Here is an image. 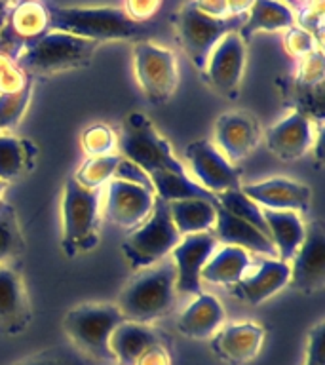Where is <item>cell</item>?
<instances>
[{"label": "cell", "instance_id": "16", "mask_svg": "<svg viewBox=\"0 0 325 365\" xmlns=\"http://www.w3.org/2000/svg\"><path fill=\"white\" fill-rule=\"evenodd\" d=\"M262 141L259 120L247 110H228L215 120L213 143L230 164L247 158Z\"/></svg>", "mask_w": 325, "mask_h": 365}, {"label": "cell", "instance_id": "33", "mask_svg": "<svg viewBox=\"0 0 325 365\" xmlns=\"http://www.w3.org/2000/svg\"><path fill=\"white\" fill-rule=\"evenodd\" d=\"M215 202L217 205H221L222 210H227L228 213L244 219V221H247L255 228L268 234L267 222H264V217H262V207L257 205L251 198H247L242 192V188H232V190H225V192L215 194Z\"/></svg>", "mask_w": 325, "mask_h": 365}, {"label": "cell", "instance_id": "49", "mask_svg": "<svg viewBox=\"0 0 325 365\" xmlns=\"http://www.w3.org/2000/svg\"><path fill=\"white\" fill-rule=\"evenodd\" d=\"M2 2H8V4H10V0H2Z\"/></svg>", "mask_w": 325, "mask_h": 365}, {"label": "cell", "instance_id": "1", "mask_svg": "<svg viewBox=\"0 0 325 365\" xmlns=\"http://www.w3.org/2000/svg\"><path fill=\"white\" fill-rule=\"evenodd\" d=\"M118 154L147 173L156 198L164 202L182 198L215 200L213 194L192 181L187 165L173 154L170 141L145 113H130L124 118L118 133Z\"/></svg>", "mask_w": 325, "mask_h": 365}, {"label": "cell", "instance_id": "20", "mask_svg": "<svg viewBox=\"0 0 325 365\" xmlns=\"http://www.w3.org/2000/svg\"><path fill=\"white\" fill-rule=\"evenodd\" d=\"M33 319L27 285L11 264L0 267V333L19 335Z\"/></svg>", "mask_w": 325, "mask_h": 365}, {"label": "cell", "instance_id": "9", "mask_svg": "<svg viewBox=\"0 0 325 365\" xmlns=\"http://www.w3.org/2000/svg\"><path fill=\"white\" fill-rule=\"evenodd\" d=\"M133 71L148 103L164 105L179 88V65L175 53L150 40H137L133 46Z\"/></svg>", "mask_w": 325, "mask_h": 365}, {"label": "cell", "instance_id": "35", "mask_svg": "<svg viewBox=\"0 0 325 365\" xmlns=\"http://www.w3.org/2000/svg\"><path fill=\"white\" fill-rule=\"evenodd\" d=\"M91 358L73 346V344H61V346L46 348L40 352L29 356L14 365H96Z\"/></svg>", "mask_w": 325, "mask_h": 365}, {"label": "cell", "instance_id": "11", "mask_svg": "<svg viewBox=\"0 0 325 365\" xmlns=\"http://www.w3.org/2000/svg\"><path fill=\"white\" fill-rule=\"evenodd\" d=\"M245 71V42L238 31L225 34L211 50L204 74L205 82L221 97L236 101L242 91V80Z\"/></svg>", "mask_w": 325, "mask_h": 365}, {"label": "cell", "instance_id": "36", "mask_svg": "<svg viewBox=\"0 0 325 365\" xmlns=\"http://www.w3.org/2000/svg\"><path fill=\"white\" fill-rule=\"evenodd\" d=\"M80 145L88 156L118 153V133L107 124H93L84 130Z\"/></svg>", "mask_w": 325, "mask_h": 365}, {"label": "cell", "instance_id": "25", "mask_svg": "<svg viewBox=\"0 0 325 365\" xmlns=\"http://www.w3.org/2000/svg\"><path fill=\"white\" fill-rule=\"evenodd\" d=\"M295 25V14L289 6L279 0H255L239 25L238 34L245 44L257 33H278Z\"/></svg>", "mask_w": 325, "mask_h": 365}, {"label": "cell", "instance_id": "29", "mask_svg": "<svg viewBox=\"0 0 325 365\" xmlns=\"http://www.w3.org/2000/svg\"><path fill=\"white\" fill-rule=\"evenodd\" d=\"M276 84H278L285 107L312 118L316 124L324 125V84H304L301 80H296L293 74H287L284 78H279Z\"/></svg>", "mask_w": 325, "mask_h": 365}, {"label": "cell", "instance_id": "23", "mask_svg": "<svg viewBox=\"0 0 325 365\" xmlns=\"http://www.w3.org/2000/svg\"><path fill=\"white\" fill-rule=\"evenodd\" d=\"M165 342L162 333L150 327V324H139L122 319L108 339V350L113 356L114 365H133L141 354L150 346Z\"/></svg>", "mask_w": 325, "mask_h": 365}, {"label": "cell", "instance_id": "10", "mask_svg": "<svg viewBox=\"0 0 325 365\" xmlns=\"http://www.w3.org/2000/svg\"><path fill=\"white\" fill-rule=\"evenodd\" d=\"M188 175L210 194L242 187V171L230 164L211 139H196L185 148Z\"/></svg>", "mask_w": 325, "mask_h": 365}, {"label": "cell", "instance_id": "37", "mask_svg": "<svg viewBox=\"0 0 325 365\" xmlns=\"http://www.w3.org/2000/svg\"><path fill=\"white\" fill-rule=\"evenodd\" d=\"M284 46L285 51H287L295 61H299L302 57L310 56L314 51L321 50V44H319L318 40L314 38L310 33H306L304 29L299 27V25H293V27L285 31Z\"/></svg>", "mask_w": 325, "mask_h": 365}, {"label": "cell", "instance_id": "48", "mask_svg": "<svg viewBox=\"0 0 325 365\" xmlns=\"http://www.w3.org/2000/svg\"><path fill=\"white\" fill-rule=\"evenodd\" d=\"M19 2H27V0H10V6H14V4H19Z\"/></svg>", "mask_w": 325, "mask_h": 365}, {"label": "cell", "instance_id": "44", "mask_svg": "<svg viewBox=\"0 0 325 365\" xmlns=\"http://www.w3.org/2000/svg\"><path fill=\"white\" fill-rule=\"evenodd\" d=\"M192 4L196 10L210 17H219V19L232 17L228 14L227 0H192Z\"/></svg>", "mask_w": 325, "mask_h": 365}, {"label": "cell", "instance_id": "19", "mask_svg": "<svg viewBox=\"0 0 325 365\" xmlns=\"http://www.w3.org/2000/svg\"><path fill=\"white\" fill-rule=\"evenodd\" d=\"M264 335V327L257 322H234L222 325L210 339L211 352L228 365H245L261 352Z\"/></svg>", "mask_w": 325, "mask_h": 365}, {"label": "cell", "instance_id": "4", "mask_svg": "<svg viewBox=\"0 0 325 365\" xmlns=\"http://www.w3.org/2000/svg\"><path fill=\"white\" fill-rule=\"evenodd\" d=\"M103 188H86L68 177L61 194V250L67 257L96 250L101 234Z\"/></svg>", "mask_w": 325, "mask_h": 365}, {"label": "cell", "instance_id": "26", "mask_svg": "<svg viewBox=\"0 0 325 365\" xmlns=\"http://www.w3.org/2000/svg\"><path fill=\"white\" fill-rule=\"evenodd\" d=\"M262 217L267 222L268 238L276 247L278 259L289 262L291 257L295 255L296 250H299V245L302 244L304 234H306V225L302 222L301 213L262 210Z\"/></svg>", "mask_w": 325, "mask_h": 365}, {"label": "cell", "instance_id": "38", "mask_svg": "<svg viewBox=\"0 0 325 365\" xmlns=\"http://www.w3.org/2000/svg\"><path fill=\"white\" fill-rule=\"evenodd\" d=\"M31 80L33 78L19 67V63L14 57L0 51V93L21 90L23 86L29 84Z\"/></svg>", "mask_w": 325, "mask_h": 365}, {"label": "cell", "instance_id": "21", "mask_svg": "<svg viewBox=\"0 0 325 365\" xmlns=\"http://www.w3.org/2000/svg\"><path fill=\"white\" fill-rule=\"evenodd\" d=\"M217 204V202H215ZM213 236L219 244L238 245L242 250L249 251L251 255L261 257H278L276 247L268 238V234L255 228L244 219L228 213L222 210L221 205H217V217L215 225H213Z\"/></svg>", "mask_w": 325, "mask_h": 365}, {"label": "cell", "instance_id": "3", "mask_svg": "<svg viewBox=\"0 0 325 365\" xmlns=\"http://www.w3.org/2000/svg\"><path fill=\"white\" fill-rule=\"evenodd\" d=\"M175 268L171 259L141 268L122 287L118 301L114 302L124 319L153 324L175 304Z\"/></svg>", "mask_w": 325, "mask_h": 365}, {"label": "cell", "instance_id": "2", "mask_svg": "<svg viewBox=\"0 0 325 365\" xmlns=\"http://www.w3.org/2000/svg\"><path fill=\"white\" fill-rule=\"evenodd\" d=\"M50 31L74 34L80 38L101 42L116 40H145L147 23L133 21L124 8H78V6H48Z\"/></svg>", "mask_w": 325, "mask_h": 365}, {"label": "cell", "instance_id": "15", "mask_svg": "<svg viewBox=\"0 0 325 365\" xmlns=\"http://www.w3.org/2000/svg\"><path fill=\"white\" fill-rule=\"evenodd\" d=\"M289 284V262L278 257H253L244 276L228 289L238 301L257 307Z\"/></svg>", "mask_w": 325, "mask_h": 365}, {"label": "cell", "instance_id": "34", "mask_svg": "<svg viewBox=\"0 0 325 365\" xmlns=\"http://www.w3.org/2000/svg\"><path fill=\"white\" fill-rule=\"evenodd\" d=\"M33 99V80L25 84L21 90L0 93V133H8L16 128L27 113Z\"/></svg>", "mask_w": 325, "mask_h": 365}, {"label": "cell", "instance_id": "42", "mask_svg": "<svg viewBox=\"0 0 325 365\" xmlns=\"http://www.w3.org/2000/svg\"><path fill=\"white\" fill-rule=\"evenodd\" d=\"M164 0H125V14L137 23H148L160 11Z\"/></svg>", "mask_w": 325, "mask_h": 365}, {"label": "cell", "instance_id": "41", "mask_svg": "<svg viewBox=\"0 0 325 365\" xmlns=\"http://www.w3.org/2000/svg\"><path fill=\"white\" fill-rule=\"evenodd\" d=\"M324 335L325 324L324 319H319L308 333L306 352H304V361L302 365H325L324 359Z\"/></svg>", "mask_w": 325, "mask_h": 365}, {"label": "cell", "instance_id": "6", "mask_svg": "<svg viewBox=\"0 0 325 365\" xmlns=\"http://www.w3.org/2000/svg\"><path fill=\"white\" fill-rule=\"evenodd\" d=\"M122 319L124 316L113 302H82L65 314L63 329L71 344L88 358L113 364L108 339Z\"/></svg>", "mask_w": 325, "mask_h": 365}, {"label": "cell", "instance_id": "30", "mask_svg": "<svg viewBox=\"0 0 325 365\" xmlns=\"http://www.w3.org/2000/svg\"><path fill=\"white\" fill-rule=\"evenodd\" d=\"M6 29L29 46L50 31L48 8L40 4L38 0H27V2L10 6Z\"/></svg>", "mask_w": 325, "mask_h": 365}, {"label": "cell", "instance_id": "32", "mask_svg": "<svg viewBox=\"0 0 325 365\" xmlns=\"http://www.w3.org/2000/svg\"><path fill=\"white\" fill-rule=\"evenodd\" d=\"M120 160L122 156L118 153L105 154V156H88V160L74 173V181L86 188H103L110 179H114Z\"/></svg>", "mask_w": 325, "mask_h": 365}, {"label": "cell", "instance_id": "24", "mask_svg": "<svg viewBox=\"0 0 325 365\" xmlns=\"http://www.w3.org/2000/svg\"><path fill=\"white\" fill-rule=\"evenodd\" d=\"M251 261H253V255L249 251L242 250L238 245L217 244L210 259L205 261L200 278L205 284L230 287L244 276Z\"/></svg>", "mask_w": 325, "mask_h": 365}, {"label": "cell", "instance_id": "13", "mask_svg": "<svg viewBox=\"0 0 325 365\" xmlns=\"http://www.w3.org/2000/svg\"><path fill=\"white\" fill-rule=\"evenodd\" d=\"M154 202H156V194L150 188L122 179H110L105 185L101 215L107 217L116 227L131 230L150 215Z\"/></svg>", "mask_w": 325, "mask_h": 365}, {"label": "cell", "instance_id": "18", "mask_svg": "<svg viewBox=\"0 0 325 365\" xmlns=\"http://www.w3.org/2000/svg\"><path fill=\"white\" fill-rule=\"evenodd\" d=\"M239 188L262 210L304 213L312 205V188L287 177H270L264 181L242 185Z\"/></svg>", "mask_w": 325, "mask_h": 365}, {"label": "cell", "instance_id": "17", "mask_svg": "<svg viewBox=\"0 0 325 365\" xmlns=\"http://www.w3.org/2000/svg\"><path fill=\"white\" fill-rule=\"evenodd\" d=\"M213 232H200L181 236L179 244L171 251V262L175 268V291L182 295H198L202 293L200 272L205 261L210 259L217 247Z\"/></svg>", "mask_w": 325, "mask_h": 365}, {"label": "cell", "instance_id": "7", "mask_svg": "<svg viewBox=\"0 0 325 365\" xmlns=\"http://www.w3.org/2000/svg\"><path fill=\"white\" fill-rule=\"evenodd\" d=\"M181 234L177 232L171 221L167 202L156 198L150 215L139 225L131 228L122 242V253L131 270L153 267L171 255V251L179 244Z\"/></svg>", "mask_w": 325, "mask_h": 365}, {"label": "cell", "instance_id": "45", "mask_svg": "<svg viewBox=\"0 0 325 365\" xmlns=\"http://www.w3.org/2000/svg\"><path fill=\"white\" fill-rule=\"evenodd\" d=\"M255 0H227L228 4V14L232 17H244L249 11L251 4Z\"/></svg>", "mask_w": 325, "mask_h": 365}, {"label": "cell", "instance_id": "43", "mask_svg": "<svg viewBox=\"0 0 325 365\" xmlns=\"http://www.w3.org/2000/svg\"><path fill=\"white\" fill-rule=\"evenodd\" d=\"M133 365H171V356L165 342H158V344L148 348L147 352L139 356V359Z\"/></svg>", "mask_w": 325, "mask_h": 365}, {"label": "cell", "instance_id": "14", "mask_svg": "<svg viewBox=\"0 0 325 365\" xmlns=\"http://www.w3.org/2000/svg\"><path fill=\"white\" fill-rule=\"evenodd\" d=\"M302 295H314L325 285V228L319 221L306 225V234L289 261V284Z\"/></svg>", "mask_w": 325, "mask_h": 365}, {"label": "cell", "instance_id": "12", "mask_svg": "<svg viewBox=\"0 0 325 365\" xmlns=\"http://www.w3.org/2000/svg\"><path fill=\"white\" fill-rule=\"evenodd\" d=\"M319 139L321 125L295 110L262 131V141L268 150L284 162H293L312 153L319 145Z\"/></svg>", "mask_w": 325, "mask_h": 365}, {"label": "cell", "instance_id": "28", "mask_svg": "<svg viewBox=\"0 0 325 365\" xmlns=\"http://www.w3.org/2000/svg\"><path fill=\"white\" fill-rule=\"evenodd\" d=\"M167 210L177 232L181 236L211 232L215 225L217 204L207 198H182L167 202Z\"/></svg>", "mask_w": 325, "mask_h": 365}, {"label": "cell", "instance_id": "5", "mask_svg": "<svg viewBox=\"0 0 325 365\" xmlns=\"http://www.w3.org/2000/svg\"><path fill=\"white\" fill-rule=\"evenodd\" d=\"M99 44L93 40L80 38L61 31H48L19 53L16 61L25 73L34 76L53 74L88 67L96 56Z\"/></svg>", "mask_w": 325, "mask_h": 365}, {"label": "cell", "instance_id": "27", "mask_svg": "<svg viewBox=\"0 0 325 365\" xmlns=\"http://www.w3.org/2000/svg\"><path fill=\"white\" fill-rule=\"evenodd\" d=\"M38 160V147L27 137L0 133V181L27 177Z\"/></svg>", "mask_w": 325, "mask_h": 365}, {"label": "cell", "instance_id": "39", "mask_svg": "<svg viewBox=\"0 0 325 365\" xmlns=\"http://www.w3.org/2000/svg\"><path fill=\"white\" fill-rule=\"evenodd\" d=\"M295 25L312 34L319 44H324V0H314L302 6L299 16H295Z\"/></svg>", "mask_w": 325, "mask_h": 365}, {"label": "cell", "instance_id": "46", "mask_svg": "<svg viewBox=\"0 0 325 365\" xmlns=\"http://www.w3.org/2000/svg\"><path fill=\"white\" fill-rule=\"evenodd\" d=\"M8 11H10V4L0 0V31L6 27V19H8Z\"/></svg>", "mask_w": 325, "mask_h": 365}, {"label": "cell", "instance_id": "40", "mask_svg": "<svg viewBox=\"0 0 325 365\" xmlns=\"http://www.w3.org/2000/svg\"><path fill=\"white\" fill-rule=\"evenodd\" d=\"M293 76H295L296 80L304 82V84H324V51L318 50L314 51V53H310V56L299 59Z\"/></svg>", "mask_w": 325, "mask_h": 365}, {"label": "cell", "instance_id": "8", "mask_svg": "<svg viewBox=\"0 0 325 365\" xmlns=\"http://www.w3.org/2000/svg\"><path fill=\"white\" fill-rule=\"evenodd\" d=\"M244 17H210L194 8L192 2H188L171 17V23L177 31V38L181 42L182 50L190 57V61L198 71H204L207 57L217 42L225 34L238 31L244 23Z\"/></svg>", "mask_w": 325, "mask_h": 365}, {"label": "cell", "instance_id": "22", "mask_svg": "<svg viewBox=\"0 0 325 365\" xmlns=\"http://www.w3.org/2000/svg\"><path fill=\"white\" fill-rule=\"evenodd\" d=\"M225 307L222 302L211 293H198L194 301L188 304L177 319V331L188 339L196 341H210L217 331L225 325Z\"/></svg>", "mask_w": 325, "mask_h": 365}, {"label": "cell", "instance_id": "47", "mask_svg": "<svg viewBox=\"0 0 325 365\" xmlns=\"http://www.w3.org/2000/svg\"><path fill=\"white\" fill-rule=\"evenodd\" d=\"M6 188H8V182H4V181H0V202H2V196H4V190Z\"/></svg>", "mask_w": 325, "mask_h": 365}, {"label": "cell", "instance_id": "31", "mask_svg": "<svg viewBox=\"0 0 325 365\" xmlns=\"http://www.w3.org/2000/svg\"><path fill=\"white\" fill-rule=\"evenodd\" d=\"M23 247H25V238L16 207L10 202L2 200L0 202V267L16 261L21 255Z\"/></svg>", "mask_w": 325, "mask_h": 365}]
</instances>
